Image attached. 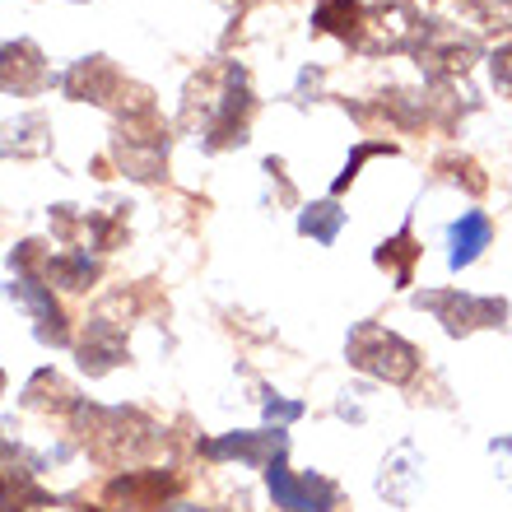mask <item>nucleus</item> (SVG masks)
Listing matches in <instances>:
<instances>
[{"label":"nucleus","mask_w":512,"mask_h":512,"mask_svg":"<svg viewBox=\"0 0 512 512\" xmlns=\"http://www.w3.org/2000/svg\"><path fill=\"white\" fill-rule=\"evenodd\" d=\"M350 364L382 382H410L419 368V350L410 340L396 336V331H387V326L359 322L350 331Z\"/></svg>","instance_id":"f257e3e1"},{"label":"nucleus","mask_w":512,"mask_h":512,"mask_svg":"<svg viewBox=\"0 0 512 512\" xmlns=\"http://www.w3.org/2000/svg\"><path fill=\"white\" fill-rule=\"evenodd\" d=\"M415 303L419 308H429L452 336H471V331H480V326H499L503 317H508V303H503V298H475V294H457V289L419 294Z\"/></svg>","instance_id":"f03ea898"},{"label":"nucleus","mask_w":512,"mask_h":512,"mask_svg":"<svg viewBox=\"0 0 512 512\" xmlns=\"http://www.w3.org/2000/svg\"><path fill=\"white\" fill-rule=\"evenodd\" d=\"M266 485L284 512H331L340 499V489L331 485V480H322V475H303V480L289 475L284 457H275L266 466Z\"/></svg>","instance_id":"7ed1b4c3"},{"label":"nucleus","mask_w":512,"mask_h":512,"mask_svg":"<svg viewBox=\"0 0 512 512\" xmlns=\"http://www.w3.org/2000/svg\"><path fill=\"white\" fill-rule=\"evenodd\" d=\"M205 457H238V461H252V466H270L275 457H284V433H229V438H215V443H201Z\"/></svg>","instance_id":"20e7f679"},{"label":"nucleus","mask_w":512,"mask_h":512,"mask_svg":"<svg viewBox=\"0 0 512 512\" xmlns=\"http://www.w3.org/2000/svg\"><path fill=\"white\" fill-rule=\"evenodd\" d=\"M163 494H173V475L163 471H135L108 485V499L126 503V508H154V503H163Z\"/></svg>","instance_id":"39448f33"},{"label":"nucleus","mask_w":512,"mask_h":512,"mask_svg":"<svg viewBox=\"0 0 512 512\" xmlns=\"http://www.w3.org/2000/svg\"><path fill=\"white\" fill-rule=\"evenodd\" d=\"M14 298H24L28 312L38 317V336L52 340V345H66V326H61V308H56V298L42 289L38 280H28V275H19V280L10 284Z\"/></svg>","instance_id":"423d86ee"},{"label":"nucleus","mask_w":512,"mask_h":512,"mask_svg":"<svg viewBox=\"0 0 512 512\" xmlns=\"http://www.w3.org/2000/svg\"><path fill=\"white\" fill-rule=\"evenodd\" d=\"M489 233H494V229H489V219L480 215V210H466V215L452 224V256H447V261H452V270L471 266L475 256L489 247Z\"/></svg>","instance_id":"0eeeda50"},{"label":"nucleus","mask_w":512,"mask_h":512,"mask_svg":"<svg viewBox=\"0 0 512 512\" xmlns=\"http://www.w3.org/2000/svg\"><path fill=\"white\" fill-rule=\"evenodd\" d=\"M415 256H419L415 238H410V229H401L391 243L378 247V266H387L391 275H396V284H410L415 280Z\"/></svg>","instance_id":"6e6552de"},{"label":"nucleus","mask_w":512,"mask_h":512,"mask_svg":"<svg viewBox=\"0 0 512 512\" xmlns=\"http://www.w3.org/2000/svg\"><path fill=\"white\" fill-rule=\"evenodd\" d=\"M317 28L326 33H340V38H354L364 19H359V0H322L317 5Z\"/></svg>","instance_id":"1a4fd4ad"},{"label":"nucleus","mask_w":512,"mask_h":512,"mask_svg":"<svg viewBox=\"0 0 512 512\" xmlns=\"http://www.w3.org/2000/svg\"><path fill=\"white\" fill-rule=\"evenodd\" d=\"M340 224H345V210H336L331 201L308 205V210L298 215V233H308V238H317V243H336Z\"/></svg>","instance_id":"9d476101"},{"label":"nucleus","mask_w":512,"mask_h":512,"mask_svg":"<svg viewBox=\"0 0 512 512\" xmlns=\"http://www.w3.org/2000/svg\"><path fill=\"white\" fill-rule=\"evenodd\" d=\"M52 275L66 284V289H84V284L94 280V261H89V252L56 256V261H52Z\"/></svg>","instance_id":"9b49d317"},{"label":"nucleus","mask_w":512,"mask_h":512,"mask_svg":"<svg viewBox=\"0 0 512 512\" xmlns=\"http://www.w3.org/2000/svg\"><path fill=\"white\" fill-rule=\"evenodd\" d=\"M494 84H499V94H512V47L494 56Z\"/></svg>","instance_id":"f8f14e48"},{"label":"nucleus","mask_w":512,"mask_h":512,"mask_svg":"<svg viewBox=\"0 0 512 512\" xmlns=\"http://www.w3.org/2000/svg\"><path fill=\"white\" fill-rule=\"evenodd\" d=\"M266 415L270 419H275V415H280V419H294V415H303V405H298V401H270Z\"/></svg>","instance_id":"ddd939ff"},{"label":"nucleus","mask_w":512,"mask_h":512,"mask_svg":"<svg viewBox=\"0 0 512 512\" xmlns=\"http://www.w3.org/2000/svg\"><path fill=\"white\" fill-rule=\"evenodd\" d=\"M80 512H98V508H80Z\"/></svg>","instance_id":"4468645a"}]
</instances>
